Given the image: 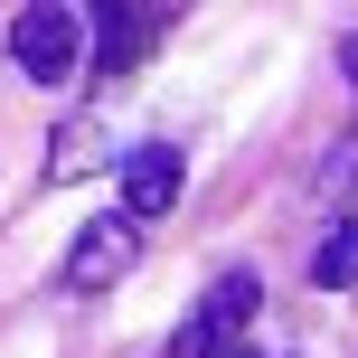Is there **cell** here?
<instances>
[{
  "label": "cell",
  "mask_w": 358,
  "mask_h": 358,
  "mask_svg": "<svg viewBox=\"0 0 358 358\" xmlns=\"http://www.w3.org/2000/svg\"><path fill=\"white\" fill-rule=\"evenodd\" d=\"M132 255H142V217H94L85 236H76V255H66V283L76 292H104V283H123L132 273Z\"/></svg>",
  "instance_id": "7a4b0ae2"
},
{
  "label": "cell",
  "mask_w": 358,
  "mask_h": 358,
  "mask_svg": "<svg viewBox=\"0 0 358 358\" xmlns=\"http://www.w3.org/2000/svg\"><path fill=\"white\" fill-rule=\"evenodd\" d=\"M179 189H189V170H179L170 142H142V151L123 161V217H142V227L179 208Z\"/></svg>",
  "instance_id": "277c9868"
},
{
  "label": "cell",
  "mask_w": 358,
  "mask_h": 358,
  "mask_svg": "<svg viewBox=\"0 0 358 358\" xmlns=\"http://www.w3.org/2000/svg\"><path fill=\"white\" fill-rule=\"evenodd\" d=\"M255 311H264V283H255L245 264H236V273H217V283H208V302H198V321H189V349H198V358H217L227 340H245V330H255Z\"/></svg>",
  "instance_id": "3957f363"
},
{
  "label": "cell",
  "mask_w": 358,
  "mask_h": 358,
  "mask_svg": "<svg viewBox=\"0 0 358 358\" xmlns=\"http://www.w3.org/2000/svg\"><path fill=\"white\" fill-rule=\"evenodd\" d=\"M10 57L29 85H66L76 57H85V19L66 10V0H29V10L10 19Z\"/></svg>",
  "instance_id": "6da1fadb"
},
{
  "label": "cell",
  "mask_w": 358,
  "mask_h": 358,
  "mask_svg": "<svg viewBox=\"0 0 358 358\" xmlns=\"http://www.w3.org/2000/svg\"><path fill=\"white\" fill-rule=\"evenodd\" d=\"M217 358H255V349H245V340H227V349H217Z\"/></svg>",
  "instance_id": "8992f818"
},
{
  "label": "cell",
  "mask_w": 358,
  "mask_h": 358,
  "mask_svg": "<svg viewBox=\"0 0 358 358\" xmlns=\"http://www.w3.org/2000/svg\"><path fill=\"white\" fill-rule=\"evenodd\" d=\"M311 283H330V292H349V283H358V217H340V227L321 236V255H311Z\"/></svg>",
  "instance_id": "5b68a950"
}]
</instances>
